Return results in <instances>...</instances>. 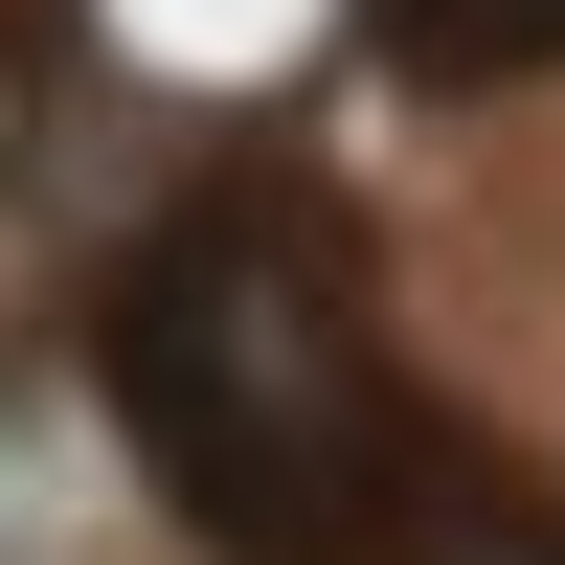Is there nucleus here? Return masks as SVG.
<instances>
[{"instance_id":"1","label":"nucleus","mask_w":565,"mask_h":565,"mask_svg":"<svg viewBox=\"0 0 565 565\" xmlns=\"http://www.w3.org/2000/svg\"><path fill=\"white\" fill-rule=\"evenodd\" d=\"M90 385H114L136 476L226 565H565V498L476 452L385 340L362 204L295 159L181 181L90 295Z\"/></svg>"},{"instance_id":"2","label":"nucleus","mask_w":565,"mask_h":565,"mask_svg":"<svg viewBox=\"0 0 565 565\" xmlns=\"http://www.w3.org/2000/svg\"><path fill=\"white\" fill-rule=\"evenodd\" d=\"M362 45L430 90H498V68H565V0H362Z\"/></svg>"}]
</instances>
